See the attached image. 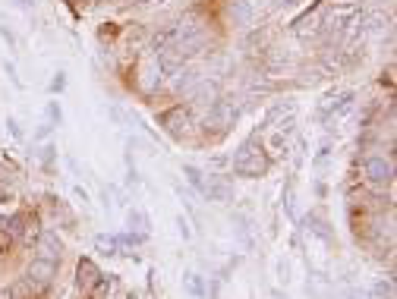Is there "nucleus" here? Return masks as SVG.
I'll return each mask as SVG.
<instances>
[{"instance_id":"f257e3e1","label":"nucleus","mask_w":397,"mask_h":299,"mask_svg":"<svg viewBox=\"0 0 397 299\" xmlns=\"http://www.w3.org/2000/svg\"><path fill=\"white\" fill-rule=\"evenodd\" d=\"M268 164H271V161H268L265 148H262L255 139H249L246 145L237 152V158H233V173H237V176H249V180H255V176H265Z\"/></svg>"},{"instance_id":"f03ea898","label":"nucleus","mask_w":397,"mask_h":299,"mask_svg":"<svg viewBox=\"0 0 397 299\" xmlns=\"http://www.w3.org/2000/svg\"><path fill=\"white\" fill-rule=\"evenodd\" d=\"M360 16H362V13H360V4H334L331 10H328V16H322V32H328V35L341 38Z\"/></svg>"},{"instance_id":"7ed1b4c3","label":"nucleus","mask_w":397,"mask_h":299,"mask_svg":"<svg viewBox=\"0 0 397 299\" xmlns=\"http://www.w3.org/2000/svg\"><path fill=\"white\" fill-rule=\"evenodd\" d=\"M362 176H366L372 186H391L394 183V161L385 158V154H372V158H366V164H362Z\"/></svg>"},{"instance_id":"20e7f679","label":"nucleus","mask_w":397,"mask_h":299,"mask_svg":"<svg viewBox=\"0 0 397 299\" xmlns=\"http://www.w3.org/2000/svg\"><path fill=\"white\" fill-rule=\"evenodd\" d=\"M161 126H164L167 133L173 135V139H183V135H190V129H193L190 107L177 104V107H171V111H164V114H161Z\"/></svg>"},{"instance_id":"39448f33","label":"nucleus","mask_w":397,"mask_h":299,"mask_svg":"<svg viewBox=\"0 0 397 299\" xmlns=\"http://www.w3.org/2000/svg\"><path fill=\"white\" fill-rule=\"evenodd\" d=\"M54 274H57V264L44 262V258H35V262H29V268H25V287H29L32 293H38V290H44L54 281Z\"/></svg>"},{"instance_id":"423d86ee","label":"nucleus","mask_w":397,"mask_h":299,"mask_svg":"<svg viewBox=\"0 0 397 299\" xmlns=\"http://www.w3.org/2000/svg\"><path fill=\"white\" fill-rule=\"evenodd\" d=\"M237 114H240V107L237 104H233V101H214V104L212 107H208V123H212V126H218L221 129V133H224V129L227 126H233V120H237Z\"/></svg>"},{"instance_id":"0eeeda50","label":"nucleus","mask_w":397,"mask_h":299,"mask_svg":"<svg viewBox=\"0 0 397 299\" xmlns=\"http://www.w3.org/2000/svg\"><path fill=\"white\" fill-rule=\"evenodd\" d=\"M35 252L38 258H44V262H60V252H63V243H60V236L54 233V230H42L35 240Z\"/></svg>"},{"instance_id":"6e6552de","label":"nucleus","mask_w":397,"mask_h":299,"mask_svg":"<svg viewBox=\"0 0 397 299\" xmlns=\"http://www.w3.org/2000/svg\"><path fill=\"white\" fill-rule=\"evenodd\" d=\"M322 16H325V4H315L309 13H303V16L293 23V32H297L300 38H309V35H319L322 32Z\"/></svg>"},{"instance_id":"1a4fd4ad","label":"nucleus","mask_w":397,"mask_h":299,"mask_svg":"<svg viewBox=\"0 0 397 299\" xmlns=\"http://www.w3.org/2000/svg\"><path fill=\"white\" fill-rule=\"evenodd\" d=\"M202 193L208 195V202H231L233 189L224 176H208V183H202Z\"/></svg>"},{"instance_id":"9d476101","label":"nucleus","mask_w":397,"mask_h":299,"mask_svg":"<svg viewBox=\"0 0 397 299\" xmlns=\"http://www.w3.org/2000/svg\"><path fill=\"white\" fill-rule=\"evenodd\" d=\"M98 277H101V271L95 268V262L92 258H83L79 262V268H76V283H79V290H95V283H98Z\"/></svg>"},{"instance_id":"9b49d317","label":"nucleus","mask_w":397,"mask_h":299,"mask_svg":"<svg viewBox=\"0 0 397 299\" xmlns=\"http://www.w3.org/2000/svg\"><path fill=\"white\" fill-rule=\"evenodd\" d=\"M231 19L233 25H240V29H249V25L255 23V10L249 0H233L231 4Z\"/></svg>"},{"instance_id":"f8f14e48","label":"nucleus","mask_w":397,"mask_h":299,"mask_svg":"<svg viewBox=\"0 0 397 299\" xmlns=\"http://www.w3.org/2000/svg\"><path fill=\"white\" fill-rule=\"evenodd\" d=\"M95 246H98L104 255H117L120 240H117V236H98V240H95Z\"/></svg>"},{"instance_id":"ddd939ff","label":"nucleus","mask_w":397,"mask_h":299,"mask_svg":"<svg viewBox=\"0 0 397 299\" xmlns=\"http://www.w3.org/2000/svg\"><path fill=\"white\" fill-rule=\"evenodd\" d=\"M372 299H394V283L391 281H379L372 287Z\"/></svg>"},{"instance_id":"4468645a","label":"nucleus","mask_w":397,"mask_h":299,"mask_svg":"<svg viewBox=\"0 0 397 299\" xmlns=\"http://www.w3.org/2000/svg\"><path fill=\"white\" fill-rule=\"evenodd\" d=\"M186 290L193 296H205V287H202V277L199 274H186Z\"/></svg>"},{"instance_id":"2eb2a0df","label":"nucleus","mask_w":397,"mask_h":299,"mask_svg":"<svg viewBox=\"0 0 397 299\" xmlns=\"http://www.w3.org/2000/svg\"><path fill=\"white\" fill-rule=\"evenodd\" d=\"M183 173L190 176V183H193V186H196V189H202V183H205V180H202V171H199V167L186 164V167H183Z\"/></svg>"},{"instance_id":"dca6fc26","label":"nucleus","mask_w":397,"mask_h":299,"mask_svg":"<svg viewBox=\"0 0 397 299\" xmlns=\"http://www.w3.org/2000/svg\"><path fill=\"white\" fill-rule=\"evenodd\" d=\"M130 224H136V227H149V217H145L142 212H133L130 214Z\"/></svg>"},{"instance_id":"f3484780","label":"nucleus","mask_w":397,"mask_h":299,"mask_svg":"<svg viewBox=\"0 0 397 299\" xmlns=\"http://www.w3.org/2000/svg\"><path fill=\"white\" fill-rule=\"evenodd\" d=\"M63 85H66V76L63 73H57V79L51 83V92H63Z\"/></svg>"},{"instance_id":"a211bd4d","label":"nucleus","mask_w":397,"mask_h":299,"mask_svg":"<svg viewBox=\"0 0 397 299\" xmlns=\"http://www.w3.org/2000/svg\"><path fill=\"white\" fill-rule=\"evenodd\" d=\"M48 117L54 120V123H60V107L54 104V101H51V104H48Z\"/></svg>"},{"instance_id":"6ab92c4d","label":"nucleus","mask_w":397,"mask_h":299,"mask_svg":"<svg viewBox=\"0 0 397 299\" xmlns=\"http://www.w3.org/2000/svg\"><path fill=\"white\" fill-rule=\"evenodd\" d=\"M0 299H19V290H0Z\"/></svg>"},{"instance_id":"aec40b11","label":"nucleus","mask_w":397,"mask_h":299,"mask_svg":"<svg viewBox=\"0 0 397 299\" xmlns=\"http://www.w3.org/2000/svg\"><path fill=\"white\" fill-rule=\"evenodd\" d=\"M291 4H300V0H278V6H291Z\"/></svg>"},{"instance_id":"412c9836","label":"nucleus","mask_w":397,"mask_h":299,"mask_svg":"<svg viewBox=\"0 0 397 299\" xmlns=\"http://www.w3.org/2000/svg\"><path fill=\"white\" fill-rule=\"evenodd\" d=\"M19 4H23V6H29V4H32V0H19Z\"/></svg>"}]
</instances>
